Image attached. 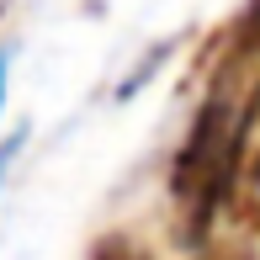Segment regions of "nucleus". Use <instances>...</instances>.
I'll list each match as a JSON object with an SVG mask.
<instances>
[{
  "mask_svg": "<svg viewBox=\"0 0 260 260\" xmlns=\"http://www.w3.org/2000/svg\"><path fill=\"white\" fill-rule=\"evenodd\" d=\"M260 64V0L239 11V21L229 27V38H223V75H234V69H255Z\"/></svg>",
  "mask_w": 260,
  "mask_h": 260,
  "instance_id": "f257e3e1",
  "label": "nucleus"
},
{
  "mask_svg": "<svg viewBox=\"0 0 260 260\" xmlns=\"http://www.w3.org/2000/svg\"><path fill=\"white\" fill-rule=\"evenodd\" d=\"M6 75H11V53L0 48V106H6Z\"/></svg>",
  "mask_w": 260,
  "mask_h": 260,
  "instance_id": "f03ea898",
  "label": "nucleus"
},
{
  "mask_svg": "<svg viewBox=\"0 0 260 260\" xmlns=\"http://www.w3.org/2000/svg\"><path fill=\"white\" fill-rule=\"evenodd\" d=\"M16 144H21V138H11V144H0V181H6V159L16 154Z\"/></svg>",
  "mask_w": 260,
  "mask_h": 260,
  "instance_id": "7ed1b4c3",
  "label": "nucleus"
}]
</instances>
